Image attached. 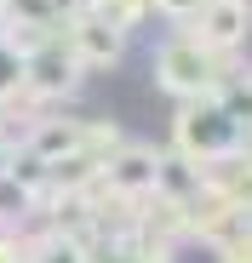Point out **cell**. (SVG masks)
Returning a JSON list of instances; mask_svg holds the SVG:
<instances>
[{"mask_svg":"<svg viewBox=\"0 0 252 263\" xmlns=\"http://www.w3.org/2000/svg\"><path fill=\"white\" fill-rule=\"evenodd\" d=\"M0 120H6V103H0ZM0 138H6V126H0Z\"/></svg>","mask_w":252,"mask_h":263,"instance_id":"obj_17","label":"cell"},{"mask_svg":"<svg viewBox=\"0 0 252 263\" xmlns=\"http://www.w3.org/2000/svg\"><path fill=\"white\" fill-rule=\"evenodd\" d=\"M172 149L201 166H218V160L241 155V126L218 98H184V109L172 120Z\"/></svg>","mask_w":252,"mask_h":263,"instance_id":"obj_1","label":"cell"},{"mask_svg":"<svg viewBox=\"0 0 252 263\" xmlns=\"http://www.w3.org/2000/svg\"><path fill=\"white\" fill-rule=\"evenodd\" d=\"M206 183V166L189 160V155H160V172H155V195H172V200H189L195 189Z\"/></svg>","mask_w":252,"mask_h":263,"instance_id":"obj_9","label":"cell"},{"mask_svg":"<svg viewBox=\"0 0 252 263\" xmlns=\"http://www.w3.org/2000/svg\"><path fill=\"white\" fill-rule=\"evenodd\" d=\"M218 263H252V235L241 229L229 246H218Z\"/></svg>","mask_w":252,"mask_h":263,"instance_id":"obj_15","label":"cell"},{"mask_svg":"<svg viewBox=\"0 0 252 263\" xmlns=\"http://www.w3.org/2000/svg\"><path fill=\"white\" fill-rule=\"evenodd\" d=\"M17 92H23V58L6 46V40H0V103L17 98Z\"/></svg>","mask_w":252,"mask_h":263,"instance_id":"obj_13","label":"cell"},{"mask_svg":"<svg viewBox=\"0 0 252 263\" xmlns=\"http://www.w3.org/2000/svg\"><path fill=\"white\" fill-rule=\"evenodd\" d=\"M80 74H86V69L75 63V52L52 34L34 58H23V92H34V98H63V92L80 86Z\"/></svg>","mask_w":252,"mask_h":263,"instance_id":"obj_5","label":"cell"},{"mask_svg":"<svg viewBox=\"0 0 252 263\" xmlns=\"http://www.w3.org/2000/svg\"><path fill=\"white\" fill-rule=\"evenodd\" d=\"M17 257L29 263V246L17 240V229H6V235H0V263H17Z\"/></svg>","mask_w":252,"mask_h":263,"instance_id":"obj_16","label":"cell"},{"mask_svg":"<svg viewBox=\"0 0 252 263\" xmlns=\"http://www.w3.org/2000/svg\"><path fill=\"white\" fill-rule=\"evenodd\" d=\"M149 74H155L160 92H172V98H212L218 92V58L206 46H195L189 34L166 40L155 52V63H149Z\"/></svg>","mask_w":252,"mask_h":263,"instance_id":"obj_2","label":"cell"},{"mask_svg":"<svg viewBox=\"0 0 252 263\" xmlns=\"http://www.w3.org/2000/svg\"><path fill=\"white\" fill-rule=\"evenodd\" d=\"M184 212H189V235L212 240V246H229V240L241 235V206H235L224 189H212V183H201V189L184 200Z\"/></svg>","mask_w":252,"mask_h":263,"instance_id":"obj_6","label":"cell"},{"mask_svg":"<svg viewBox=\"0 0 252 263\" xmlns=\"http://www.w3.org/2000/svg\"><path fill=\"white\" fill-rule=\"evenodd\" d=\"M29 263H92L86 257V240H69V235H46L29 246Z\"/></svg>","mask_w":252,"mask_h":263,"instance_id":"obj_10","label":"cell"},{"mask_svg":"<svg viewBox=\"0 0 252 263\" xmlns=\"http://www.w3.org/2000/svg\"><path fill=\"white\" fill-rule=\"evenodd\" d=\"M201 6H206V0H155V12H160V17H178V23H189Z\"/></svg>","mask_w":252,"mask_h":263,"instance_id":"obj_14","label":"cell"},{"mask_svg":"<svg viewBox=\"0 0 252 263\" xmlns=\"http://www.w3.org/2000/svg\"><path fill=\"white\" fill-rule=\"evenodd\" d=\"M189 23H195L189 29L195 46H206L212 58H224V52H235L241 40L252 34V0H206Z\"/></svg>","mask_w":252,"mask_h":263,"instance_id":"obj_3","label":"cell"},{"mask_svg":"<svg viewBox=\"0 0 252 263\" xmlns=\"http://www.w3.org/2000/svg\"><path fill=\"white\" fill-rule=\"evenodd\" d=\"M155 172H160V155L149 143H120L103 166V183L126 200H143V195H155Z\"/></svg>","mask_w":252,"mask_h":263,"instance_id":"obj_7","label":"cell"},{"mask_svg":"<svg viewBox=\"0 0 252 263\" xmlns=\"http://www.w3.org/2000/svg\"><path fill=\"white\" fill-rule=\"evenodd\" d=\"M6 23H34V29H52L58 23V6L52 0H0Z\"/></svg>","mask_w":252,"mask_h":263,"instance_id":"obj_12","label":"cell"},{"mask_svg":"<svg viewBox=\"0 0 252 263\" xmlns=\"http://www.w3.org/2000/svg\"><path fill=\"white\" fill-rule=\"evenodd\" d=\"M92 12H98V17H109L115 29H126V34H132V29L155 12V0H92Z\"/></svg>","mask_w":252,"mask_h":263,"instance_id":"obj_11","label":"cell"},{"mask_svg":"<svg viewBox=\"0 0 252 263\" xmlns=\"http://www.w3.org/2000/svg\"><path fill=\"white\" fill-rule=\"evenodd\" d=\"M17 149H29V155H40V160H63V155H75L80 149V120H52V115H40V120H29V138L17 143Z\"/></svg>","mask_w":252,"mask_h":263,"instance_id":"obj_8","label":"cell"},{"mask_svg":"<svg viewBox=\"0 0 252 263\" xmlns=\"http://www.w3.org/2000/svg\"><path fill=\"white\" fill-rule=\"evenodd\" d=\"M126 29H115L109 17H98V12H80V17H69V52H75V63L80 69H115L120 58H126Z\"/></svg>","mask_w":252,"mask_h":263,"instance_id":"obj_4","label":"cell"}]
</instances>
